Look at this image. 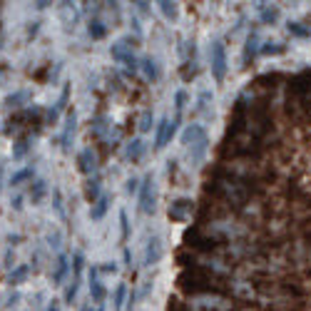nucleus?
<instances>
[{"label": "nucleus", "instance_id": "nucleus-1", "mask_svg": "<svg viewBox=\"0 0 311 311\" xmlns=\"http://www.w3.org/2000/svg\"><path fill=\"white\" fill-rule=\"evenodd\" d=\"M177 284L182 291L192 294V296H204V294H229V284L224 277H217L207 269L199 266H187L182 269V274L177 277Z\"/></svg>", "mask_w": 311, "mask_h": 311}, {"label": "nucleus", "instance_id": "nucleus-2", "mask_svg": "<svg viewBox=\"0 0 311 311\" xmlns=\"http://www.w3.org/2000/svg\"><path fill=\"white\" fill-rule=\"evenodd\" d=\"M137 197H140L142 214H154V212H157V187H154V177H152V174H147V177L142 179Z\"/></svg>", "mask_w": 311, "mask_h": 311}, {"label": "nucleus", "instance_id": "nucleus-3", "mask_svg": "<svg viewBox=\"0 0 311 311\" xmlns=\"http://www.w3.org/2000/svg\"><path fill=\"white\" fill-rule=\"evenodd\" d=\"M209 60H212V75H214V80L217 83H224L226 77V50L224 45H222V40H214L212 43V48H209Z\"/></svg>", "mask_w": 311, "mask_h": 311}, {"label": "nucleus", "instance_id": "nucleus-4", "mask_svg": "<svg viewBox=\"0 0 311 311\" xmlns=\"http://www.w3.org/2000/svg\"><path fill=\"white\" fill-rule=\"evenodd\" d=\"M192 212H195V202L189 197H179L170 204V212L167 214H170L172 222H187Z\"/></svg>", "mask_w": 311, "mask_h": 311}, {"label": "nucleus", "instance_id": "nucleus-5", "mask_svg": "<svg viewBox=\"0 0 311 311\" xmlns=\"http://www.w3.org/2000/svg\"><path fill=\"white\" fill-rule=\"evenodd\" d=\"M165 254V247H162V239L157 234H152L147 239V247H144V266H154Z\"/></svg>", "mask_w": 311, "mask_h": 311}, {"label": "nucleus", "instance_id": "nucleus-6", "mask_svg": "<svg viewBox=\"0 0 311 311\" xmlns=\"http://www.w3.org/2000/svg\"><path fill=\"white\" fill-rule=\"evenodd\" d=\"M77 130V112L75 110H67V117H65V127H62V135H60V147L62 149H70V140Z\"/></svg>", "mask_w": 311, "mask_h": 311}, {"label": "nucleus", "instance_id": "nucleus-7", "mask_svg": "<svg viewBox=\"0 0 311 311\" xmlns=\"http://www.w3.org/2000/svg\"><path fill=\"white\" fill-rule=\"evenodd\" d=\"M67 271H70V259H67V254H57L55 259V271H53V284L55 286H60V284L65 282V277H67Z\"/></svg>", "mask_w": 311, "mask_h": 311}, {"label": "nucleus", "instance_id": "nucleus-8", "mask_svg": "<svg viewBox=\"0 0 311 311\" xmlns=\"http://www.w3.org/2000/svg\"><path fill=\"white\" fill-rule=\"evenodd\" d=\"M140 70L142 75L149 80V83H157L160 80V62L154 57H142L140 60Z\"/></svg>", "mask_w": 311, "mask_h": 311}, {"label": "nucleus", "instance_id": "nucleus-9", "mask_svg": "<svg viewBox=\"0 0 311 311\" xmlns=\"http://www.w3.org/2000/svg\"><path fill=\"white\" fill-rule=\"evenodd\" d=\"M95 162H97V157H95V152H92L90 147H87V149H83V152L77 154V170L83 172V174H92V172H95V167H97Z\"/></svg>", "mask_w": 311, "mask_h": 311}, {"label": "nucleus", "instance_id": "nucleus-10", "mask_svg": "<svg viewBox=\"0 0 311 311\" xmlns=\"http://www.w3.org/2000/svg\"><path fill=\"white\" fill-rule=\"evenodd\" d=\"M167 132H170V117H162L157 122V132H154V149H165L167 142Z\"/></svg>", "mask_w": 311, "mask_h": 311}, {"label": "nucleus", "instance_id": "nucleus-11", "mask_svg": "<svg viewBox=\"0 0 311 311\" xmlns=\"http://www.w3.org/2000/svg\"><path fill=\"white\" fill-rule=\"evenodd\" d=\"M207 149H209V135H204V137H199L192 147H189V157H192V162L199 165L202 160H204V154H207Z\"/></svg>", "mask_w": 311, "mask_h": 311}, {"label": "nucleus", "instance_id": "nucleus-12", "mask_svg": "<svg viewBox=\"0 0 311 311\" xmlns=\"http://www.w3.org/2000/svg\"><path fill=\"white\" fill-rule=\"evenodd\" d=\"M282 80H284L282 72H266V75H259V77H256L254 85L261 87V90H266V92H269V90L274 92V90H277V83H282Z\"/></svg>", "mask_w": 311, "mask_h": 311}, {"label": "nucleus", "instance_id": "nucleus-13", "mask_svg": "<svg viewBox=\"0 0 311 311\" xmlns=\"http://www.w3.org/2000/svg\"><path fill=\"white\" fill-rule=\"evenodd\" d=\"M204 135H207V130H204L202 125H197V122H195V125H187V130L182 132V144L192 147V144H195L199 137H204Z\"/></svg>", "mask_w": 311, "mask_h": 311}, {"label": "nucleus", "instance_id": "nucleus-14", "mask_svg": "<svg viewBox=\"0 0 311 311\" xmlns=\"http://www.w3.org/2000/svg\"><path fill=\"white\" fill-rule=\"evenodd\" d=\"M144 149H147V144L142 137H135V140L127 144V149H125V157L127 160H132V162H140L142 154H144Z\"/></svg>", "mask_w": 311, "mask_h": 311}, {"label": "nucleus", "instance_id": "nucleus-15", "mask_svg": "<svg viewBox=\"0 0 311 311\" xmlns=\"http://www.w3.org/2000/svg\"><path fill=\"white\" fill-rule=\"evenodd\" d=\"M107 209H110V195H102V197L92 204V209H90V219L100 222V219L107 214Z\"/></svg>", "mask_w": 311, "mask_h": 311}, {"label": "nucleus", "instance_id": "nucleus-16", "mask_svg": "<svg viewBox=\"0 0 311 311\" xmlns=\"http://www.w3.org/2000/svg\"><path fill=\"white\" fill-rule=\"evenodd\" d=\"M90 296H92L95 304H102L105 296H107V289L102 286V282H100L97 277H90Z\"/></svg>", "mask_w": 311, "mask_h": 311}, {"label": "nucleus", "instance_id": "nucleus-17", "mask_svg": "<svg viewBox=\"0 0 311 311\" xmlns=\"http://www.w3.org/2000/svg\"><path fill=\"white\" fill-rule=\"evenodd\" d=\"M28 274H30L28 264H18V266L8 274V284H10V286H18V284H23L25 279H28Z\"/></svg>", "mask_w": 311, "mask_h": 311}, {"label": "nucleus", "instance_id": "nucleus-18", "mask_svg": "<svg viewBox=\"0 0 311 311\" xmlns=\"http://www.w3.org/2000/svg\"><path fill=\"white\" fill-rule=\"evenodd\" d=\"M45 195H48V182H45V179H32V187H30V199H32V204H40Z\"/></svg>", "mask_w": 311, "mask_h": 311}, {"label": "nucleus", "instance_id": "nucleus-19", "mask_svg": "<svg viewBox=\"0 0 311 311\" xmlns=\"http://www.w3.org/2000/svg\"><path fill=\"white\" fill-rule=\"evenodd\" d=\"M256 53H259V35H256V32H249V37H247V48H244V62L249 65V62L256 57Z\"/></svg>", "mask_w": 311, "mask_h": 311}, {"label": "nucleus", "instance_id": "nucleus-20", "mask_svg": "<svg viewBox=\"0 0 311 311\" xmlns=\"http://www.w3.org/2000/svg\"><path fill=\"white\" fill-rule=\"evenodd\" d=\"M256 8H259V13H261V23L274 25V23L279 20V8H269L266 3H259Z\"/></svg>", "mask_w": 311, "mask_h": 311}, {"label": "nucleus", "instance_id": "nucleus-21", "mask_svg": "<svg viewBox=\"0 0 311 311\" xmlns=\"http://www.w3.org/2000/svg\"><path fill=\"white\" fill-rule=\"evenodd\" d=\"M87 32H90V37H92V40H100V37H105V35H107V28H105V23H102L100 18H92V20H90V25H87Z\"/></svg>", "mask_w": 311, "mask_h": 311}, {"label": "nucleus", "instance_id": "nucleus-22", "mask_svg": "<svg viewBox=\"0 0 311 311\" xmlns=\"http://www.w3.org/2000/svg\"><path fill=\"white\" fill-rule=\"evenodd\" d=\"M67 97H70V85L62 87V92H60V100H57L55 110H50V112H48V117H50V120H57V114L62 112L65 107H67Z\"/></svg>", "mask_w": 311, "mask_h": 311}, {"label": "nucleus", "instance_id": "nucleus-23", "mask_svg": "<svg viewBox=\"0 0 311 311\" xmlns=\"http://www.w3.org/2000/svg\"><path fill=\"white\" fill-rule=\"evenodd\" d=\"M28 100H30V90H20V92L5 97V105H8V107H20V105L28 102Z\"/></svg>", "mask_w": 311, "mask_h": 311}, {"label": "nucleus", "instance_id": "nucleus-24", "mask_svg": "<svg viewBox=\"0 0 311 311\" xmlns=\"http://www.w3.org/2000/svg\"><path fill=\"white\" fill-rule=\"evenodd\" d=\"M259 53H261V55H284V53H286V45H284V43H264V45L259 48Z\"/></svg>", "mask_w": 311, "mask_h": 311}, {"label": "nucleus", "instance_id": "nucleus-25", "mask_svg": "<svg viewBox=\"0 0 311 311\" xmlns=\"http://www.w3.org/2000/svg\"><path fill=\"white\" fill-rule=\"evenodd\" d=\"M100 197H102V192H100V177H92L87 182V199H90V204H95Z\"/></svg>", "mask_w": 311, "mask_h": 311}, {"label": "nucleus", "instance_id": "nucleus-26", "mask_svg": "<svg viewBox=\"0 0 311 311\" xmlns=\"http://www.w3.org/2000/svg\"><path fill=\"white\" fill-rule=\"evenodd\" d=\"M32 174H35V170H32V167H25V170L15 172V174L10 177V187H20L23 182H28V179H32Z\"/></svg>", "mask_w": 311, "mask_h": 311}, {"label": "nucleus", "instance_id": "nucleus-27", "mask_svg": "<svg viewBox=\"0 0 311 311\" xmlns=\"http://www.w3.org/2000/svg\"><path fill=\"white\" fill-rule=\"evenodd\" d=\"M28 149H30V140L28 137H20L15 142V147H13V160H23L28 154Z\"/></svg>", "mask_w": 311, "mask_h": 311}, {"label": "nucleus", "instance_id": "nucleus-28", "mask_svg": "<svg viewBox=\"0 0 311 311\" xmlns=\"http://www.w3.org/2000/svg\"><path fill=\"white\" fill-rule=\"evenodd\" d=\"M157 5H160V13H162L167 20H174L177 13H179V10H177V3H170V0H162V3H157Z\"/></svg>", "mask_w": 311, "mask_h": 311}, {"label": "nucleus", "instance_id": "nucleus-29", "mask_svg": "<svg viewBox=\"0 0 311 311\" xmlns=\"http://www.w3.org/2000/svg\"><path fill=\"white\" fill-rule=\"evenodd\" d=\"M120 239L127 242L130 239V219H127V212L120 209Z\"/></svg>", "mask_w": 311, "mask_h": 311}, {"label": "nucleus", "instance_id": "nucleus-30", "mask_svg": "<svg viewBox=\"0 0 311 311\" xmlns=\"http://www.w3.org/2000/svg\"><path fill=\"white\" fill-rule=\"evenodd\" d=\"M212 100H214V92H212V90H202V92H199V100H197V112H204Z\"/></svg>", "mask_w": 311, "mask_h": 311}, {"label": "nucleus", "instance_id": "nucleus-31", "mask_svg": "<svg viewBox=\"0 0 311 311\" xmlns=\"http://www.w3.org/2000/svg\"><path fill=\"white\" fill-rule=\"evenodd\" d=\"M130 294H127V286L125 284H120L117 289H114V296H112V301H114V309H122L125 306V299H127Z\"/></svg>", "mask_w": 311, "mask_h": 311}, {"label": "nucleus", "instance_id": "nucleus-32", "mask_svg": "<svg viewBox=\"0 0 311 311\" xmlns=\"http://www.w3.org/2000/svg\"><path fill=\"white\" fill-rule=\"evenodd\" d=\"M286 30H289L294 37H309V35H311V28H304L301 23H289V25H286Z\"/></svg>", "mask_w": 311, "mask_h": 311}, {"label": "nucleus", "instance_id": "nucleus-33", "mask_svg": "<svg viewBox=\"0 0 311 311\" xmlns=\"http://www.w3.org/2000/svg\"><path fill=\"white\" fill-rule=\"evenodd\" d=\"M77 291H80V277H75L72 284L67 286V291H65V301H67V304H72V301H75V296H77Z\"/></svg>", "mask_w": 311, "mask_h": 311}, {"label": "nucleus", "instance_id": "nucleus-34", "mask_svg": "<svg viewBox=\"0 0 311 311\" xmlns=\"http://www.w3.org/2000/svg\"><path fill=\"white\" fill-rule=\"evenodd\" d=\"M72 269H75V277H83V269H85V254L83 252L72 254Z\"/></svg>", "mask_w": 311, "mask_h": 311}, {"label": "nucleus", "instance_id": "nucleus-35", "mask_svg": "<svg viewBox=\"0 0 311 311\" xmlns=\"http://www.w3.org/2000/svg\"><path fill=\"white\" fill-rule=\"evenodd\" d=\"M154 125V117H152V110H144L140 117V132H149Z\"/></svg>", "mask_w": 311, "mask_h": 311}, {"label": "nucleus", "instance_id": "nucleus-36", "mask_svg": "<svg viewBox=\"0 0 311 311\" xmlns=\"http://www.w3.org/2000/svg\"><path fill=\"white\" fill-rule=\"evenodd\" d=\"M174 107H177V114H182V110L187 107V92H184V90H177V95H174Z\"/></svg>", "mask_w": 311, "mask_h": 311}, {"label": "nucleus", "instance_id": "nucleus-37", "mask_svg": "<svg viewBox=\"0 0 311 311\" xmlns=\"http://www.w3.org/2000/svg\"><path fill=\"white\" fill-rule=\"evenodd\" d=\"M140 179H137V177H130V179H127V184H125V192H127V195H137V192H140Z\"/></svg>", "mask_w": 311, "mask_h": 311}, {"label": "nucleus", "instance_id": "nucleus-38", "mask_svg": "<svg viewBox=\"0 0 311 311\" xmlns=\"http://www.w3.org/2000/svg\"><path fill=\"white\" fill-rule=\"evenodd\" d=\"M53 195H55V212L60 217H65V207H62V195H60V189H53Z\"/></svg>", "mask_w": 311, "mask_h": 311}, {"label": "nucleus", "instance_id": "nucleus-39", "mask_svg": "<svg viewBox=\"0 0 311 311\" xmlns=\"http://www.w3.org/2000/svg\"><path fill=\"white\" fill-rule=\"evenodd\" d=\"M117 269H120V266H117L114 261H105V264L100 266V274H117Z\"/></svg>", "mask_w": 311, "mask_h": 311}, {"label": "nucleus", "instance_id": "nucleus-40", "mask_svg": "<svg viewBox=\"0 0 311 311\" xmlns=\"http://www.w3.org/2000/svg\"><path fill=\"white\" fill-rule=\"evenodd\" d=\"M48 242H50V247H53V249H60V242H62V237H60V234H50V237H48Z\"/></svg>", "mask_w": 311, "mask_h": 311}, {"label": "nucleus", "instance_id": "nucleus-41", "mask_svg": "<svg viewBox=\"0 0 311 311\" xmlns=\"http://www.w3.org/2000/svg\"><path fill=\"white\" fill-rule=\"evenodd\" d=\"M135 301H137V294H135V291H130V296H127V306H125V309L132 311L135 309Z\"/></svg>", "mask_w": 311, "mask_h": 311}, {"label": "nucleus", "instance_id": "nucleus-42", "mask_svg": "<svg viewBox=\"0 0 311 311\" xmlns=\"http://www.w3.org/2000/svg\"><path fill=\"white\" fill-rule=\"evenodd\" d=\"M130 261H132V252H130V249H127V247H125V264H127V266H132V264H130Z\"/></svg>", "mask_w": 311, "mask_h": 311}, {"label": "nucleus", "instance_id": "nucleus-43", "mask_svg": "<svg viewBox=\"0 0 311 311\" xmlns=\"http://www.w3.org/2000/svg\"><path fill=\"white\" fill-rule=\"evenodd\" d=\"M147 5H149V3H137V10H140V13H149Z\"/></svg>", "mask_w": 311, "mask_h": 311}, {"label": "nucleus", "instance_id": "nucleus-44", "mask_svg": "<svg viewBox=\"0 0 311 311\" xmlns=\"http://www.w3.org/2000/svg\"><path fill=\"white\" fill-rule=\"evenodd\" d=\"M20 202H23V199L15 197V199H13V207H15V209H23V204H20Z\"/></svg>", "mask_w": 311, "mask_h": 311}, {"label": "nucleus", "instance_id": "nucleus-45", "mask_svg": "<svg viewBox=\"0 0 311 311\" xmlns=\"http://www.w3.org/2000/svg\"><path fill=\"white\" fill-rule=\"evenodd\" d=\"M83 311H102V309H100V306H97V309H92V306H85Z\"/></svg>", "mask_w": 311, "mask_h": 311}, {"label": "nucleus", "instance_id": "nucleus-46", "mask_svg": "<svg viewBox=\"0 0 311 311\" xmlns=\"http://www.w3.org/2000/svg\"><path fill=\"white\" fill-rule=\"evenodd\" d=\"M0 182H3V165H0ZM0 189H3V184H0Z\"/></svg>", "mask_w": 311, "mask_h": 311}]
</instances>
